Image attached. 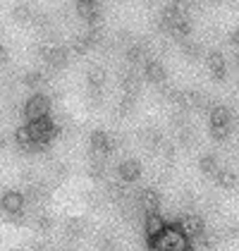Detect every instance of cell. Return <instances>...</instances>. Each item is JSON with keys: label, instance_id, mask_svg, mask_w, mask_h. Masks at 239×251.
Returning a JSON list of instances; mask_svg holds the SVG:
<instances>
[{"label": "cell", "instance_id": "1", "mask_svg": "<svg viewBox=\"0 0 239 251\" xmlns=\"http://www.w3.org/2000/svg\"><path fill=\"white\" fill-rule=\"evenodd\" d=\"M26 127V132L31 136V141H34V149H39V146H46L53 136L58 134V127H55V122L50 120V117H43V120H34V122H26L24 125Z\"/></svg>", "mask_w": 239, "mask_h": 251}, {"label": "cell", "instance_id": "2", "mask_svg": "<svg viewBox=\"0 0 239 251\" xmlns=\"http://www.w3.org/2000/svg\"><path fill=\"white\" fill-rule=\"evenodd\" d=\"M24 115L26 122H34V120H43V117H50V98L46 94H34L24 103Z\"/></svg>", "mask_w": 239, "mask_h": 251}, {"label": "cell", "instance_id": "3", "mask_svg": "<svg viewBox=\"0 0 239 251\" xmlns=\"http://www.w3.org/2000/svg\"><path fill=\"white\" fill-rule=\"evenodd\" d=\"M165 227H167V223H165V218H163L160 213H148V215L143 218V234H146V242L160 237V234L165 232Z\"/></svg>", "mask_w": 239, "mask_h": 251}, {"label": "cell", "instance_id": "4", "mask_svg": "<svg viewBox=\"0 0 239 251\" xmlns=\"http://www.w3.org/2000/svg\"><path fill=\"white\" fill-rule=\"evenodd\" d=\"M118 177H120V182H124V184H134L141 177V163L134 160V158L122 160L118 165Z\"/></svg>", "mask_w": 239, "mask_h": 251}, {"label": "cell", "instance_id": "5", "mask_svg": "<svg viewBox=\"0 0 239 251\" xmlns=\"http://www.w3.org/2000/svg\"><path fill=\"white\" fill-rule=\"evenodd\" d=\"M0 208L10 215H20L24 211V194L17 192V189H10V192L2 194L0 199Z\"/></svg>", "mask_w": 239, "mask_h": 251}, {"label": "cell", "instance_id": "6", "mask_svg": "<svg viewBox=\"0 0 239 251\" xmlns=\"http://www.w3.org/2000/svg\"><path fill=\"white\" fill-rule=\"evenodd\" d=\"M177 225H179V230L189 237V242H194V239H199L201 234H206L203 220H201L199 215H184V218H179Z\"/></svg>", "mask_w": 239, "mask_h": 251}, {"label": "cell", "instance_id": "7", "mask_svg": "<svg viewBox=\"0 0 239 251\" xmlns=\"http://www.w3.org/2000/svg\"><path fill=\"white\" fill-rule=\"evenodd\" d=\"M232 115L225 105H215L211 108V129H230Z\"/></svg>", "mask_w": 239, "mask_h": 251}, {"label": "cell", "instance_id": "8", "mask_svg": "<svg viewBox=\"0 0 239 251\" xmlns=\"http://www.w3.org/2000/svg\"><path fill=\"white\" fill-rule=\"evenodd\" d=\"M139 206L146 211V215H148V213H158L160 194L156 192V189H141L139 192Z\"/></svg>", "mask_w": 239, "mask_h": 251}, {"label": "cell", "instance_id": "9", "mask_svg": "<svg viewBox=\"0 0 239 251\" xmlns=\"http://www.w3.org/2000/svg\"><path fill=\"white\" fill-rule=\"evenodd\" d=\"M91 151L100 158H105V155L113 151V141H110V136L105 134V132H94L91 134Z\"/></svg>", "mask_w": 239, "mask_h": 251}, {"label": "cell", "instance_id": "10", "mask_svg": "<svg viewBox=\"0 0 239 251\" xmlns=\"http://www.w3.org/2000/svg\"><path fill=\"white\" fill-rule=\"evenodd\" d=\"M206 62H208V70L213 72V79H225V75H227V65H225V55H222V53H218V50L208 53Z\"/></svg>", "mask_w": 239, "mask_h": 251}, {"label": "cell", "instance_id": "11", "mask_svg": "<svg viewBox=\"0 0 239 251\" xmlns=\"http://www.w3.org/2000/svg\"><path fill=\"white\" fill-rule=\"evenodd\" d=\"M143 75L148 81H153V84H163L165 81V67L156 62V60H148L146 62V67H143Z\"/></svg>", "mask_w": 239, "mask_h": 251}, {"label": "cell", "instance_id": "12", "mask_svg": "<svg viewBox=\"0 0 239 251\" xmlns=\"http://www.w3.org/2000/svg\"><path fill=\"white\" fill-rule=\"evenodd\" d=\"M199 168H201V173L203 175H208V177H218L220 173V165H218V158L213 153H208V155H201V160H199Z\"/></svg>", "mask_w": 239, "mask_h": 251}, {"label": "cell", "instance_id": "13", "mask_svg": "<svg viewBox=\"0 0 239 251\" xmlns=\"http://www.w3.org/2000/svg\"><path fill=\"white\" fill-rule=\"evenodd\" d=\"M215 182H218L222 189H235L239 182V177L235 175V170H220L218 177H215Z\"/></svg>", "mask_w": 239, "mask_h": 251}, {"label": "cell", "instance_id": "14", "mask_svg": "<svg viewBox=\"0 0 239 251\" xmlns=\"http://www.w3.org/2000/svg\"><path fill=\"white\" fill-rule=\"evenodd\" d=\"M77 10H79V15L84 20L94 22L96 20V10H98V5L96 2H77Z\"/></svg>", "mask_w": 239, "mask_h": 251}, {"label": "cell", "instance_id": "15", "mask_svg": "<svg viewBox=\"0 0 239 251\" xmlns=\"http://www.w3.org/2000/svg\"><path fill=\"white\" fill-rule=\"evenodd\" d=\"M103 81H105L103 72H98V70H91V72H89V86H91V89H98V86H103Z\"/></svg>", "mask_w": 239, "mask_h": 251}, {"label": "cell", "instance_id": "16", "mask_svg": "<svg viewBox=\"0 0 239 251\" xmlns=\"http://www.w3.org/2000/svg\"><path fill=\"white\" fill-rule=\"evenodd\" d=\"M24 84L36 89V86H41V84H43V75H39V72H29V75L24 77Z\"/></svg>", "mask_w": 239, "mask_h": 251}, {"label": "cell", "instance_id": "17", "mask_svg": "<svg viewBox=\"0 0 239 251\" xmlns=\"http://www.w3.org/2000/svg\"><path fill=\"white\" fill-rule=\"evenodd\" d=\"M184 50H187L189 58H196L201 53V46H196V43H184Z\"/></svg>", "mask_w": 239, "mask_h": 251}, {"label": "cell", "instance_id": "18", "mask_svg": "<svg viewBox=\"0 0 239 251\" xmlns=\"http://www.w3.org/2000/svg\"><path fill=\"white\" fill-rule=\"evenodd\" d=\"M232 43H235V46H239V29H235V31H232Z\"/></svg>", "mask_w": 239, "mask_h": 251}, {"label": "cell", "instance_id": "19", "mask_svg": "<svg viewBox=\"0 0 239 251\" xmlns=\"http://www.w3.org/2000/svg\"><path fill=\"white\" fill-rule=\"evenodd\" d=\"M5 60H7V50L0 46V62H5Z\"/></svg>", "mask_w": 239, "mask_h": 251}, {"label": "cell", "instance_id": "20", "mask_svg": "<svg viewBox=\"0 0 239 251\" xmlns=\"http://www.w3.org/2000/svg\"><path fill=\"white\" fill-rule=\"evenodd\" d=\"M2 144H5V141H2V136H0V146H2Z\"/></svg>", "mask_w": 239, "mask_h": 251}, {"label": "cell", "instance_id": "21", "mask_svg": "<svg viewBox=\"0 0 239 251\" xmlns=\"http://www.w3.org/2000/svg\"><path fill=\"white\" fill-rule=\"evenodd\" d=\"M237 65H239V55H237Z\"/></svg>", "mask_w": 239, "mask_h": 251}]
</instances>
